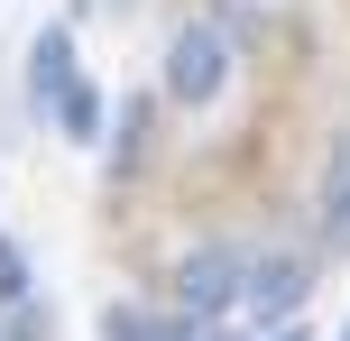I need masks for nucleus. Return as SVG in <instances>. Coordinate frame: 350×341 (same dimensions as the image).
Listing matches in <instances>:
<instances>
[{
	"mask_svg": "<svg viewBox=\"0 0 350 341\" xmlns=\"http://www.w3.org/2000/svg\"><path fill=\"white\" fill-rule=\"evenodd\" d=\"M166 332H185V323H157V314H139V305L102 314V341H166Z\"/></svg>",
	"mask_w": 350,
	"mask_h": 341,
	"instance_id": "6",
	"label": "nucleus"
},
{
	"mask_svg": "<svg viewBox=\"0 0 350 341\" xmlns=\"http://www.w3.org/2000/svg\"><path fill=\"white\" fill-rule=\"evenodd\" d=\"M304 305V258H286V249H267V258H249L240 268V295H230V314L240 323H286V314Z\"/></svg>",
	"mask_w": 350,
	"mask_h": 341,
	"instance_id": "3",
	"label": "nucleus"
},
{
	"mask_svg": "<svg viewBox=\"0 0 350 341\" xmlns=\"http://www.w3.org/2000/svg\"><path fill=\"white\" fill-rule=\"evenodd\" d=\"M323 240L350 249V139L332 148V166H323Z\"/></svg>",
	"mask_w": 350,
	"mask_h": 341,
	"instance_id": "5",
	"label": "nucleus"
},
{
	"mask_svg": "<svg viewBox=\"0 0 350 341\" xmlns=\"http://www.w3.org/2000/svg\"><path fill=\"white\" fill-rule=\"evenodd\" d=\"M28 286H37V277H28V258H18V240L0 231V314H10V305H18Z\"/></svg>",
	"mask_w": 350,
	"mask_h": 341,
	"instance_id": "8",
	"label": "nucleus"
},
{
	"mask_svg": "<svg viewBox=\"0 0 350 341\" xmlns=\"http://www.w3.org/2000/svg\"><path fill=\"white\" fill-rule=\"evenodd\" d=\"M240 268H249V249H230V240L193 249L185 268H175V305H185L193 323H221V314H230V295H240Z\"/></svg>",
	"mask_w": 350,
	"mask_h": 341,
	"instance_id": "2",
	"label": "nucleus"
},
{
	"mask_svg": "<svg viewBox=\"0 0 350 341\" xmlns=\"http://www.w3.org/2000/svg\"><path fill=\"white\" fill-rule=\"evenodd\" d=\"M286 341H295V332H286Z\"/></svg>",
	"mask_w": 350,
	"mask_h": 341,
	"instance_id": "11",
	"label": "nucleus"
},
{
	"mask_svg": "<svg viewBox=\"0 0 350 341\" xmlns=\"http://www.w3.org/2000/svg\"><path fill=\"white\" fill-rule=\"evenodd\" d=\"M341 341H350V332H341Z\"/></svg>",
	"mask_w": 350,
	"mask_h": 341,
	"instance_id": "12",
	"label": "nucleus"
},
{
	"mask_svg": "<svg viewBox=\"0 0 350 341\" xmlns=\"http://www.w3.org/2000/svg\"><path fill=\"white\" fill-rule=\"evenodd\" d=\"M0 341H55V323L28 305V295H18V305H10V323H0Z\"/></svg>",
	"mask_w": 350,
	"mask_h": 341,
	"instance_id": "9",
	"label": "nucleus"
},
{
	"mask_svg": "<svg viewBox=\"0 0 350 341\" xmlns=\"http://www.w3.org/2000/svg\"><path fill=\"white\" fill-rule=\"evenodd\" d=\"M166 92L185 111H212L230 92V37L221 28H175V46H166Z\"/></svg>",
	"mask_w": 350,
	"mask_h": 341,
	"instance_id": "1",
	"label": "nucleus"
},
{
	"mask_svg": "<svg viewBox=\"0 0 350 341\" xmlns=\"http://www.w3.org/2000/svg\"><path fill=\"white\" fill-rule=\"evenodd\" d=\"M28 92H37V111H65L74 92H83V74H74V37L65 28H46L28 46Z\"/></svg>",
	"mask_w": 350,
	"mask_h": 341,
	"instance_id": "4",
	"label": "nucleus"
},
{
	"mask_svg": "<svg viewBox=\"0 0 350 341\" xmlns=\"http://www.w3.org/2000/svg\"><path fill=\"white\" fill-rule=\"evenodd\" d=\"M166 341H185V332H166Z\"/></svg>",
	"mask_w": 350,
	"mask_h": 341,
	"instance_id": "10",
	"label": "nucleus"
},
{
	"mask_svg": "<svg viewBox=\"0 0 350 341\" xmlns=\"http://www.w3.org/2000/svg\"><path fill=\"white\" fill-rule=\"evenodd\" d=\"M55 129H65V139H102V92L83 83V92H74L65 111H55Z\"/></svg>",
	"mask_w": 350,
	"mask_h": 341,
	"instance_id": "7",
	"label": "nucleus"
}]
</instances>
